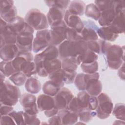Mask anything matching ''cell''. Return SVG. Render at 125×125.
I'll return each mask as SVG.
<instances>
[{
    "mask_svg": "<svg viewBox=\"0 0 125 125\" xmlns=\"http://www.w3.org/2000/svg\"><path fill=\"white\" fill-rule=\"evenodd\" d=\"M98 106L96 109V115L100 119L109 117L113 108V104L110 97L104 93H101L97 96Z\"/></svg>",
    "mask_w": 125,
    "mask_h": 125,
    "instance_id": "cell-5",
    "label": "cell"
},
{
    "mask_svg": "<svg viewBox=\"0 0 125 125\" xmlns=\"http://www.w3.org/2000/svg\"><path fill=\"white\" fill-rule=\"evenodd\" d=\"M84 14L86 17L90 18L95 21H98L101 12L94 3H91L85 6Z\"/></svg>",
    "mask_w": 125,
    "mask_h": 125,
    "instance_id": "cell-31",
    "label": "cell"
},
{
    "mask_svg": "<svg viewBox=\"0 0 125 125\" xmlns=\"http://www.w3.org/2000/svg\"><path fill=\"white\" fill-rule=\"evenodd\" d=\"M14 109L12 106L0 104V116L8 115Z\"/></svg>",
    "mask_w": 125,
    "mask_h": 125,
    "instance_id": "cell-50",
    "label": "cell"
},
{
    "mask_svg": "<svg viewBox=\"0 0 125 125\" xmlns=\"http://www.w3.org/2000/svg\"><path fill=\"white\" fill-rule=\"evenodd\" d=\"M18 34L11 31L8 26L0 33V47L5 44H16Z\"/></svg>",
    "mask_w": 125,
    "mask_h": 125,
    "instance_id": "cell-22",
    "label": "cell"
},
{
    "mask_svg": "<svg viewBox=\"0 0 125 125\" xmlns=\"http://www.w3.org/2000/svg\"><path fill=\"white\" fill-rule=\"evenodd\" d=\"M58 111L59 110L58 109V108H57L55 106L51 109H50L47 111H45L44 114L47 117H51L55 115H57L58 114Z\"/></svg>",
    "mask_w": 125,
    "mask_h": 125,
    "instance_id": "cell-52",
    "label": "cell"
},
{
    "mask_svg": "<svg viewBox=\"0 0 125 125\" xmlns=\"http://www.w3.org/2000/svg\"><path fill=\"white\" fill-rule=\"evenodd\" d=\"M118 74L120 79L122 80H125V67H124V62L121 65V66L118 69Z\"/></svg>",
    "mask_w": 125,
    "mask_h": 125,
    "instance_id": "cell-53",
    "label": "cell"
},
{
    "mask_svg": "<svg viewBox=\"0 0 125 125\" xmlns=\"http://www.w3.org/2000/svg\"><path fill=\"white\" fill-rule=\"evenodd\" d=\"M81 68L83 73L86 74H92L98 70L99 64L97 61L90 63H81Z\"/></svg>",
    "mask_w": 125,
    "mask_h": 125,
    "instance_id": "cell-38",
    "label": "cell"
},
{
    "mask_svg": "<svg viewBox=\"0 0 125 125\" xmlns=\"http://www.w3.org/2000/svg\"><path fill=\"white\" fill-rule=\"evenodd\" d=\"M0 18L7 23L17 16V9L11 0H1L0 1Z\"/></svg>",
    "mask_w": 125,
    "mask_h": 125,
    "instance_id": "cell-9",
    "label": "cell"
},
{
    "mask_svg": "<svg viewBox=\"0 0 125 125\" xmlns=\"http://www.w3.org/2000/svg\"><path fill=\"white\" fill-rule=\"evenodd\" d=\"M65 40L70 41H83L81 33L69 27H67L66 31Z\"/></svg>",
    "mask_w": 125,
    "mask_h": 125,
    "instance_id": "cell-40",
    "label": "cell"
},
{
    "mask_svg": "<svg viewBox=\"0 0 125 125\" xmlns=\"http://www.w3.org/2000/svg\"><path fill=\"white\" fill-rule=\"evenodd\" d=\"M37 104L39 111H47L55 106L53 97L45 94L40 95L38 97Z\"/></svg>",
    "mask_w": 125,
    "mask_h": 125,
    "instance_id": "cell-18",
    "label": "cell"
},
{
    "mask_svg": "<svg viewBox=\"0 0 125 125\" xmlns=\"http://www.w3.org/2000/svg\"><path fill=\"white\" fill-rule=\"evenodd\" d=\"M33 33L22 31L18 34L16 45L19 51L31 52L33 49Z\"/></svg>",
    "mask_w": 125,
    "mask_h": 125,
    "instance_id": "cell-12",
    "label": "cell"
},
{
    "mask_svg": "<svg viewBox=\"0 0 125 125\" xmlns=\"http://www.w3.org/2000/svg\"><path fill=\"white\" fill-rule=\"evenodd\" d=\"M59 56L62 60L69 57H76L87 50V43L84 41H64L58 47Z\"/></svg>",
    "mask_w": 125,
    "mask_h": 125,
    "instance_id": "cell-1",
    "label": "cell"
},
{
    "mask_svg": "<svg viewBox=\"0 0 125 125\" xmlns=\"http://www.w3.org/2000/svg\"><path fill=\"white\" fill-rule=\"evenodd\" d=\"M14 120L17 125H25L24 112L22 111H16L14 110L9 114Z\"/></svg>",
    "mask_w": 125,
    "mask_h": 125,
    "instance_id": "cell-41",
    "label": "cell"
},
{
    "mask_svg": "<svg viewBox=\"0 0 125 125\" xmlns=\"http://www.w3.org/2000/svg\"><path fill=\"white\" fill-rule=\"evenodd\" d=\"M96 115V111L91 110L88 108L82 109L78 113V117L81 122L86 123L90 121L93 117Z\"/></svg>",
    "mask_w": 125,
    "mask_h": 125,
    "instance_id": "cell-35",
    "label": "cell"
},
{
    "mask_svg": "<svg viewBox=\"0 0 125 125\" xmlns=\"http://www.w3.org/2000/svg\"><path fill=\"white\" fill-rule=\"evenodd\" d=\"M42 63L48 75L62 68V62L58 58L52 60H42Z\"/></svg>",
    "mask_w": 125,
    "mask_h": 125,
    "instance_id": "cell-28",
    "label": "cell"
},
{
    "mask_svg": "<svg viewBox=\"0 0 125 125\" xmlns=\"http://www.w3.org/2000/svg\"><path fill=\"white\" fill-rule=\"evenodd\" d=\"M125 11L124 10L116 15L111 23L108 26L111 31L117 34L124 33Z\"/></svg>",
    "mask_w": 125,
    "mask_h": 125,
    "instance_id": "cell-20",
    "label": "cell"
},
{
    "mask_svg": "<svg viewBox=\"0 0 125 125\" xmlns=\"http://www.w3.org/2000/svg\"><path fill=\"white\" fill-rule=\"evenodd\" d=\"M25 24L24 19L21 17L17 16L11 21L7 23V26L11 31L18 34L23 29Z\"/></svg>",
    "mask_w": 125,
    "mask_h": 125,
    "instance_id": "cell-26",
    "label": "cell"
},
{
    "mask_svg": "<svg viewBox=\"0 0 125 125\" xmlns=\"http://www.w3.org/2000/svg\"><path fill=\"white\" fill-rule=\"evenodd\" d=\"M80 64L76 57H69L62 60V68L65 71L73 72L76 71Z\"/></svg>",
    "mask_w": 125,
    "mask_h": 125,
    "instance_id": "cell-25",
    "label": "cell"
},
{
    "mask_svg": "<svg viewBox=\"0 0 125 125\" xmlns=\"http://www.w3.org/2000/svg\"><path fill=\"white\" fill-rule=\"evenodd\" d=\"M90 95L86 91H81L77 96L78 104L82 109L88 108Z\"/></svg>",
    "mask_w": 125,
    "mask_h": 125,
    "instance_id": "cell-36",
    "label": "cell"
},
{
    "mask_svg": "<svg viewBox=\"0 0 125 125\" xmlns=\"http://www.w3.org/2000/svg\"><path fill=\"white\" fill-rule=\"evenodd\" d=\"M83 22V28L81 32V35L83 40L86 42L89 41L97 40L98 39L97 31L99 27L93 21L91 20L84 21Z\"/></svg>",
    "mask_w": 125,
    "mask_h": 125,
    "instance_id": "cell-13",
    "label": "cell"
},
{
    "mask_svg": "<svg viewBox=\"0 0 125 125\" xmlns=\"http://www.w3.org/2000/svg\"><path fill=\"white\" fill-rule=\"evenodd\" d=\"M7 27V22H6L5 21L2 20L0 18V33L2 32Z\"/></svg>",
    "mask_w": 125,
    "mask_h": 125,
    "instance_id": "cell-54",
    "label": "cell"
},
{
    "mask_svg": "<svg viewBox=\"0 0 125 125\" xmlns=\"http://www.w3.org/2000/svg\"><path fill=\"white\" fill-rule=\"evenodd\" d=\"M114 125H124L125 124V122L124 121H122L121 120H116L115 121V122L113 123Z\"/></svg>",
    "mask_w": 125,
    "mask_h": 125,
    "instance_id": "cell-55",
    "label": "cell"
},
{
    "mask_svg": "<svg viewBox=\"0 0 125 125\" xmlns=\"http://www.w3.org/2000/svg\"><path fill=\"white\" fill-rule=\"evenodd\" d=\"M46 5L50 7H56L65 10L70 4V0H45Z\"/></svg>",
    "mask_w": 125,
    "mask_h": 125,
    "instance_id": "cell-39",
    "label": "cell"
},
{
    "mask_svg": "<svg viewBox=\"0 0 125 125\" xmlns=\"http://www.w3.org/2000/svg\"><path fill=\"white\" fill-rule=\"evenodd\" d=\"M24 19L26 23L37 31L47 29L49 26L46 16L37 9L29 10Z\"/></svg>",
    "mask_w": 125,
    "mask_h": 125,
    "instance_id": "cell-4",
    "label": "cell"
},
{
    "mask_svg": "<svg viewBox=\"0 0 125 125\" xmlns=\"http://www.w3.org/2000/svg\"><path fill=\"white\" fill-rule=\"evenodd\" d=\"M19 52L16 44H5L0 47V58L4 61H11L16 58Z\"/></svg>",
    "mask_w": 125,
    "mask_h": 125,
    "instance_id": "cell-17",
    "label": "cell"
},
{
    "mask_svg": "<svg viewBox=\"0 0 125 125\" xmlns=\"http://www.w3.org/2000/svg\"><path fill=\"white\" fill-rule=\"evenodd\" d=\"M99 73L95 72L92 74L84 73L85 91L90 95L97 96L102 90V84L99 79Z\"/></svg>",
    "mask_w": 125,
    "mask_h": 125,
    "instance_id": "cell-6",
    "label": "cell"
},
{
    "mask_svg": "<svg viewBox=\"0 0 125 125\" xmlns=\"http://www.w3.org/2000/svg\"><path fill=\"white\" fill-rule=\"evenodd\" d=\"M66 108L78 114L79 112L82 109V108L78 104L77 97H74L72 99V100L68 104Z\"/></svg>",
    "mask_w": 125,
    "mask_h": 125,
    "instance_id": "cell-45",
    "label": "cell"
},
{
    "mask_svg": "<svg viewBox=\"0 0 125 125\" xmlns=\"http://www.w3.org/2000/svg\"><path fill=\"white\" fill-rule=\"evenodd\" d=\"M26 76L22 72L18 71L9 77L10 80L15 85L21 86L25 84L27 80Z\"/></svg>",
    "mask_w": 125,
    "mask_h": 125,
    "instance_id": "cell-34",
    "label": "cell"
},
{
    "mask_svg": "<svg viewBox=\"0 0 125 125\" xmlns=\"http://www.w3.org/2000/svg\"><path fill=\"white\" fill-rule=\"evenodd\" d=\"M74 97L72 92L66 87H62L53 97L55 106L59 110L66 108L72 99Z\"/></svg>",
    "mask_w": 125,
    "mask_h": 125,
    "instance_id": "cell-11",
    "label": "cell"
},
{
    "mask_svg": "<svg viewBox=\"0 0 125 125\" xmlns=\"http://www.w3.org/2000/svg\"><path fill=\"white\" fill-rule=\"evenodd\" d=\"M74 83L76 88L79 90H85L86 86L84 81V73H79L77 74Z\"/></svg>",
    "mask_w": 125,
    "mask_h": 125,
    "instance_id": "cell-42",
    "label": "cell"
},
{
    "mask_svg": "<svg viewBox=\"0 0 125 125\" xmlns=\"http://www.w3.org/2000/svg\"><path fill=\"white\" fill-rule=\"evenodd\" d=\"M85 4L82 0L70 1L68 10L72 14L81 16L83 15L85 9Z\"/></svg>",
    "mask_w": 125,
    "mask_h": 125,
    "instance_id": "cell-27",
    "label": "cell"
},
{
    "mask_svg": "<svg viewBox=\"0 0 125 125\" xmlns=\"http://www.w3.org/2000/svg\"><path fill=\"white\" fill-rule=\"evenodd\" d=\"M24 85L26 90L33 94L38 93L42 88L40 82L37 79L32 77L27 79Z\"/></svg>",
    "mask_w": 125,
    "mask_h": 125,
    "instance_id": "cell-24",
    "label": "cell"
},
{
    "mask_svg": "<svg viewBox=\"0 0 125 125\" xmlns=\"http://www.w3.org/2000/svg\"><path fill=\"white\" fill-rule=\"evenodd\" d=\"M0 124L1 125L16 124L13 119L9 115L0 116Z\"/></svg>",
    "mask_w": 125,
    "mask_h": 125,
    "instance_id": "cell-48",
    "label": "cell"
},
{
    "mask_svg": "<svg viewBox=\"0 0 125 125\" xmlns=\"http://www.w3.org/2000/svg\"><path fill=\"white\" fill-rule=\"evenodd\" d=\"M60 88L61 87L50 80L45 82L42 87L44 94L52 97H54L58 92Z\"/></svg>",
    "mask_w": 125,
    "mask_h": 125,
    "instance_id": "cell-32",
    "label": "cell"
},
{
    "mask_svg": "<svg viewBox=\"0 0 125 125\" xmlns=\"http://www.w3.org/2000/svg\"><path fill=\"white\" fill-rule=\"evenodd\" d=\"M79 62L81 63H90L97 61L98 58V54L87 50L86 52L76 57Z\"/></svg>",
    "mask_w": 125,
    "mask_h": 125,
    "instance_id": "cell-30",
    "label": "cell"
},
{
    "mask_svg": "<svg viewBox=\"0 0 125 125\" xmlns=\"http://www.w3.org/2000/svg\"><path fill=\"white\" fill-rule=\"evenodd\" d=\"M5 76L1 73L0 72V79H1V83H3V82H4V80H5Z\"/></svg>",
    "mask_w": 125,
    "mask_h": 125,
    "instance_id": "cell-56",
    "label": "cell"
},
{
    "mask_svg": "<svg viewBox=\"0 0 125 125\" xmlns=\"http://www.w3.org/2000/svg\"><path fill=\"white\" fill-rule=\"evenodd\" d=\"M25 125H40V120L37 117V115L29 114L24 111Z\"/></svg>",
    "mask_w": 125,
    "mask_h": 125,
    "instance_id": "cell-43",
    "label": "cell"
},
{
    "mask_svg": "<svg viewBox=\"0 0 125 125\" xmlns=\"http://www.w3.org/2000/svg\"><path fill=\"white\" fill-rule=\"evenodd\" d=\"M50 30L46 29L37 31L36 37L33 40L32 51L37 53L44 50L50 45Z\"/></svg>",
    "mask_w": 125,
    "mask_h": 125,
    "instance_id": "cell-7",
    "label": "cell"
},
{
    "mask_svg": "<svg viewBox=\"0 0 125 125\" xmlns=\"http://www.w3.org/2000/svg\"><path fill=\"white\" fill-rule=\"evenodd\" d=\"M65 10L56 7H50L47 19L50 27L56 25L63 21Z\"/></svg>",
    "mask_w": 125,
    "mask_h": 125,
    "instance_id": "cell-16",
    "label": "cell"
},
{
    "mask_svg": "<svg viewBox=\"0 0 125 125\" xmlns=\"http://www.w3.org/2000/svg\"><path fill=\"white\" fill-rule=\"evenodd\" d=\"M36 57L42 60H52L59 57V50L57 46L49 45L44 50L35 55Z\"/></svg>",
    "mask_w": 125,
    "mask_h": 125,
    "instance_id": "cell-21",
    "label": "cell"
},
{
    "mask_svg": "<svg viewBox=\"0 0 125 125\" xmlns=\"http://www.w3.org/2000/svg\"><path fill=\"white\" fill-rule=\"evenodd\" d=\"M48 77L49 80L54 83L60 87L62 88L64 86V71L62 68L49 74Z\"/></svg>",
    "mask_w": 125,
    "mask_h": 125,
    "instance_id": "cell-29",
    "label": "cell"
},
{
    "mask_svg": "<svg viewBox=\"0 0 125 125\" xmlns=\"http://www.w3.org/2000/svg\"><path fill=\"white\" fill-rule=\"evenodd\" d=\"M76 75H77L76 71H74L73 72H67L64 71V83H65L66 84H71L73 83Z\"/></svg>",
    "mask_w": 125,
    "mask_h": 125,
    "instance_id": "cell-47",
    "label": "cell"
},
{
    "mask_svg": "<svg viewBox=\"0 0 125 125\" xmlns=\"http://www.w3.org/2000/svg\"><path fill=\"white\" fill-rule=\"evenodd\" d=\"M21 96V91L17 86L12 85L8 81L0 83V104L14 106Z\"/></svg>",
    "mask_w": 125,
    "mask_h": 125,
    "instance_id": "cell-2",
    "label": "cell"
},
{
    "mask_svg": "<svg viewBox=\"0 0 125 125\" xmlns=\"http://www.w3.org/2000/svg\"><path fill=\"white\" fill-rule=\"evenodd\" d=\"M61 118L62 125L75 124L78 119V114L67 108L59 110L57 114Z\"/></svg>",
    "mask_w": 125,
    "mask_h": 125,
    "instance_id": "cell-19",
    "label": "cell"
},
{
    "mask_svg": "<svg viewBox=\"0 0 125 125\" xmlns=\"http://www.w3.org/2000/svg\"><path fill=\"white\" fill-rule=\"evenodd\" d=\"M64 21L60 23L51 26V40L50 45L59 46L61 43L65 40V33L67 28Z\"/></svg>",
    "mask_w": 125,
    "mask_h": 125,
    "instance_id": "cell-8",
    "label": "cell"
},
{
    "mask_svg": "<svg viewBox=\"0 0 125 125\" xmlns=\"http://www.w3.org/2000/svg\"><path fill=\"white\" fill-rule=\"evenodd\" d=\"M97 34L102 40L106 42H114L119 37L118 34H115L111 31L108 26L99 28Z\"/></svg>",
    "mask_w": 125,
    "mask_h": 125,
    "instance_id": "cell-23",
    "label": "cell"
},
{
    "mask_svg": "<svg viewBox=\"0 0 125 125\" xmlns=\"http://www.w3.org/2000/svg\"><path fill=\"white\" fill-rule=\"evenodd\" d=\"M117 15L118 14L115 7V0H113L112 5L101 12L98 22L102 27L109 26Z\"/></svg>",
    "mask_w": 125,
    "mask_h": 125,
    "instance_id": "cell-15",
    "label": "cell"
},
{
    "mask_svg": "<svg viewBox=\"0 0 125 125\" xmlns=\"http://www.w3.org/2000/svg\"><path fill=\"white\" fill-rule=\"evenodd\" d=\"M48 124L50 125H62L60 117L58 115H55L48 120Z\"/></svg>",
    "mask_w": 125,
    "mask_h": 125,
    "instance_id": "cell-51",
    "label": "cell"
},
{
    "mask_svg": "<svg viewBox=\"0 0 125 125\" xmlns=\"http://www.w3.org/2000/svg\"><path fill=\"white\" fill-rule=\"evenodd\" d=\"M63 21L68 27L72 28L81 33L83 24L79 16L71 13L68 9L65 10Z\"/></svg>",
    "mask_w": 125,
    "mask_h": 125,
    "instance_id": "cell-14",
    "label": "cell"
},
{
    "mask_svg": "<svg viewBox=\"0 0 125 125\" xmlns=\"http://www.w3.org/2000/svg\"><path fill=\"white\" fill-rule=\"evenodd\" d=\"M112 114L118 120L125 121V104L123 103L116 104L112 110Z\"/></svg>",
    "mask_w": 125,
    "mask_h": 125,
    "instance_id": "cell-37",
    "label": "cell"
},
{
    "mask_svg": "<svg viewBox=\"0 0 125 125\" xmlns=\"http://www.w3.org/2000/svg\"><path fill=\"white\" fill-rule=\"evenodd\" d=\"M19 101L25 112L31 115H37L38 113L37 98L34 95L25 93L21 96Z\"/></svg>",
    "mask_w": 125,
    "mask_h": 125,
    "instance_id": "cell-10",
    "label": "cell"
},
{
    "mask_svg": "<svg viewBox=\"0 0 125 125\" xmlns=\"http://www.w3.org/2000/svg\"><path fill=\"white\" fill-rule=\"evenodd\" d=\"M124 46L111 45L105 55V61L108 66L111 69H118L124 62Z\"/></svg>",
    "mask_w": 125,
    "mask_h": 125,
    "instance_id": "cell-3",
    "label": "cell"
},
{
    "mask_svg": "<svg viewBox=\"0 0 125 125\" xmlns=\"http://www.w3.org/2000/svg\"><path fill=\"white\" fill-rule=\"evenodd\" d=\"M88 50H89L97 54L101 53L100 46L97 40H93L86 42Z\"/></svg>",
    "mask_w": 125,
    "mask_h": 125,
    "instance_id": "cell-44",
    "label": "cell"
},
{
    "mask_svg": "<svg viewBox=\"0 0 125 125\" xmlns=\"http://www.w3.org/2000/svg\"><path fill=\"white\" fill-rule=\"evenodd\" d=\"M113 0H108V1H99L95 0L94 1V4L97 6L98 8L99 9L101 12L105 10L109 7L112 4Z\"/></svg>",
    "mask_w": 125,
    "mask_h": 125,
    "instance_id": "cell-46",
    "label": "cell"
},
{
    "mask_svg": "<svg viewBox=\"0 0 125 125\" xmlns=\"http://www.w3.org/2000/svg\"><path fill=\"white\" fill-rule=\"evenodd\" d=\"M98 99L97 96H90L89 98L88 108L91 110L94 111L98 106Z\"/></svg>",
    "mask_w": 125,
    "mask_h": 125,
    "instance_id": "cell-49",
    "label": "cell"
},
{
    "mask_svg": "<svg viewBox=\"0 0 125 125\" xmlns=\"http://www.w3.org/2000/svg\"><path fill=\"white\" fill-rule=\"evenodd\" d=\"M0 70L5 77H9L17 71L14 67L12 61L6 62L2 61L0 64Z\"/></svg>",
    "mask_w": 125,
    "mask_h": 125,
    "instance_id": "cell-33",
    "label": "cell"
}]
</instances>
